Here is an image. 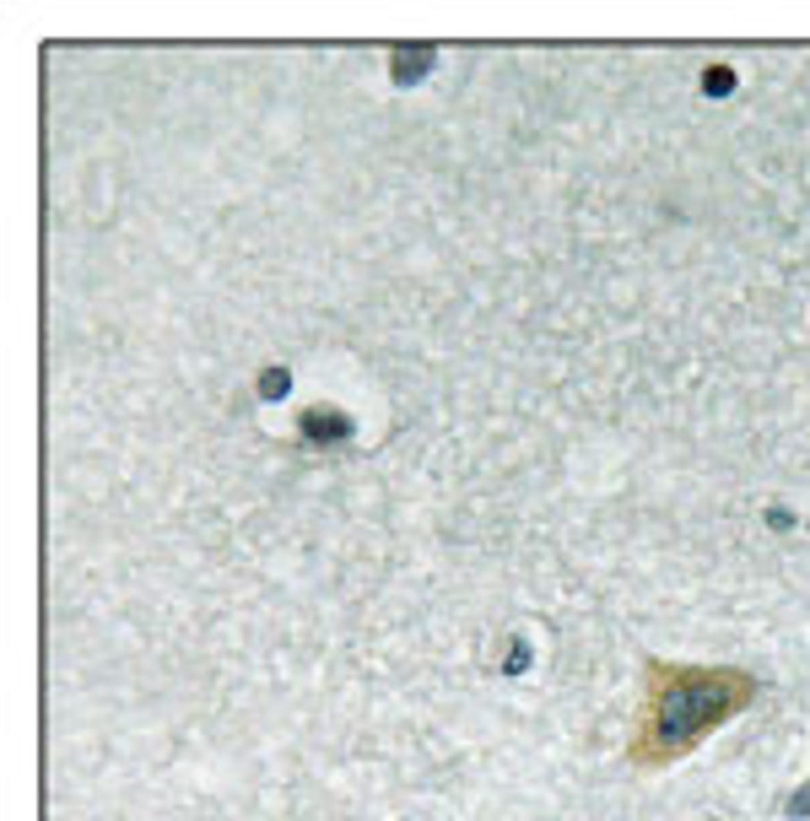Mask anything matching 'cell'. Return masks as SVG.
I'll return each mask as SVG.
<instances>
[{
	"mask_svg": "<svg viewBox=\"0 0 810 821\" xmlns=\"http://www.w3.org/2000/svg\"><path fill=\"white\" fill-rule=\"evenodd\" d=\"M756 676L735 665H681V660H648L643 665V703L627 735V762L637 773H660L692 757L719 724L756 703Z\"/></svg>",
	"mask_w": 810,
	"mask_h": 821,
	"instance_id": "obj_1",
	"label": "cell"
},
{
	"mask_svg": "<svg viewBox=\"0 0 810 821\" xmlns=\"http://www.w3.org/2000/svg\"><path fill=\"white\" fill-rule=\"evenodd\" d=\"M303 438L308 443H346L352 432H357V422L346 416V411H336V406H313V411H303Z\"/></svg>",
	"mask_w": 810,
	"mask_h": 821,
	"instance_id": "obj_2",
	"label": "cell"
},
{
	"mask_svg": "<svg viewBox=\"0 0 810 821\" xmlns=\"http://www.w3.org/2000/svg\"><path fill=\"white\" fill-rule=\"evenodd\" d=\"M432 65H438V49H432V44H416V49L400 44V49L389 55V81H395V87H416Z\"/></svg>",
	"mask_w": 810,
	"mask_h": 821,
	"instance_id": "obj_3",
	"label": "cell"
},
{
	"mask_svg": "<svg viewBox=\"0 0 810 821\" xmlns=\"http://www.w3.org/2000/svg\"><path fill=\"white\" fill-rule=\"evenodd\" d=\"M254 389H260V400H281V395L292 389V373H286V368H265V373L254 379Z\"/></svg>",
	"mask_w": 810,
	"mask_h": 821,
	"instance_id": "obj_4",
	"label": "cell"
},
{
	"mask_svg": "<svg viewBox=\"0 0 810 821\" xmlns=\"http://www.w3.org/2000/svg\"><path fill=\"white\" fill-rule=\"evenodd\" d=\"M703 92H708V98H729V92H735V71H729V65H708V71H703Z\"/></svg>",
	"mask_w": 810,
	"mask_h": 821,
	"instance_id": "obj_5",
	"label": "cell"
},
{
	"mask_svg": "<svg viewBox=\"0 0 810 821\" xmlns=\"http://www.w3.org/2000/svg\"><path fill=\"white\" fill-rule=\"evenodd\" d=\"M524 665H530V643L519 637V643H508V660H503V671H508V676H519Z\"/></svg>",
	"mask_w": 810,
	"mask_h": 821,
	"instance_id": "obj_6",
	"label": "cell"
},
{
	"mask_svg": "<svg viewBox=\"0 0 810 821\" xmlns=\"http://www.w3.org/2000/svg\"><path fill=\"white\" fill-rule=\"evenodd\" d=\"M783 810H789V816H799V821H805V816H810V783H805V789H794V794H789V800H783Z\"/></svg>",
	"mask_w": 810,
	"mask_h": 821,
	"instance_id": "obj_7",
	"label": "cell"
},
{
	"mask_svg": "<svg viewBox=\"0 0 810 821\" xmlns=\"http://www.w3.org/2000/svg\"><path fill=\"white\" fill-rule=\"evenodd\" d=\"M767 525H772V530H794V514H789V509H767Z\"/></svg>",
	"mask_w": 810,
	"mask_h": 821,
	"instance_id": "obj_8",
	"label": "cell"
}]
</instances>
